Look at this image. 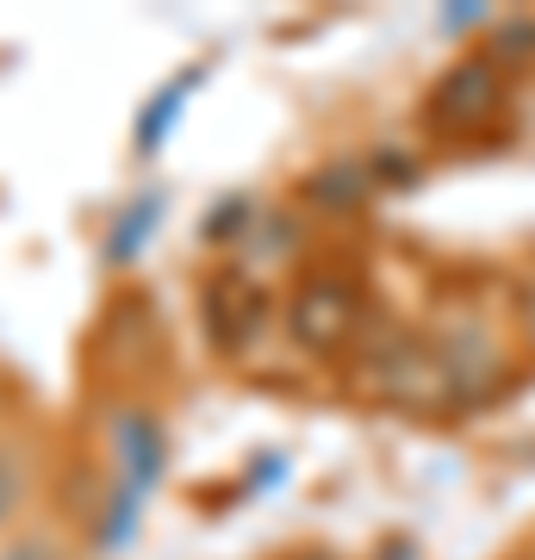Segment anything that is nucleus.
Wrapping results in <instances>:
<instances>
[{"label":"nucleus","instance_id":"nucleus-1","mask_svg":"<svg viewBox=\"0 0 535 560\" xmlns=\"http://www.w3.org/2000/svg\"><path fill=\"white\" fill-rule=\"evenodd\" d=\"M88 430H94V467L113 486L138 492V499H150L162 486V474H168V423L150 399L113 386V393L94 399Z\"/></svg>","mask_w":535,"mask_h":560},{"label":"nucleus","instance_id":"nucleus-2","mask_svg":"<svg viewBox=\"0 0 535 560\" xmlns=\"http://www.w3.org/2000/svg\"><path fill=\"white\" fill-rule=\"evenodd\" d=\"M356 324H361V293L342 275H330V268L305 275L293 287V300H287V337L299 349H312V355L349 349L356 342Z\"/></svg>","mask_w":535,"mask_h":560},{"label":"nucleus","instance_id":"nucleus-3","mask_svg":"<svg viewBox=\"0 0 535 560\" xmlns=\"http://www.w3.org/2000/svg\"><path fill=\"white\" fill-rule=\"evenodd\" d=\"M504 106H511V75H504L492 57H461L455 69L430 88L423 119L437 125V131L467 138V131H479V125H492Z\"/></svg>","mask_w":535,"mask_h":560},{"label":"nucleus","instance_id":"nucleus-4","mask_svg":"<svg viewBox=\"0 0 535 560\" xmlns=\"http://www.w3.org/2000/svg\"><path fill=\"white\" fill-rule=\"evenodd\" d=\"M199 330L212 337L219 355H243L268 330V287L249 268H237V261L219 268L206 280V293H199Z\"/></svg>","mask_w":535,"mask_h":560},{"label":"nucleus","instance_id":"nucleus-5","mask_svg":"<svg viewBox=\"0 0 535 560\" xmlns=\"http://www.w3.org/2000/svg\"><path fill=\"white\" fill-rule=\"evenodd\" d=\"M380 194L368 156H324L312 175L299 180V212L305 219H356L361 206Z\"/></svg>","mask_w":535,"mask_h":560},{"label":"nucleus","instance_id":"nucleus-6","mask_svg":"<svg viewBox=\"0 0 535 560\" xmlns=\"http://www.w3.org/2000/svg\"><path fill=\"white\" fill-rule=\"evenodd\" d=\"M100 337H106V368L125 381V368L143 355H156V342H162V324L156 312H150V300H119V305H106V324H100Z\"/></svg>","mask_w":535,"mask_h":560},{"label":"nucleus","instance_id":"nucleus-7","mask_svg":"<svg viewBox=\"0 0 535 560\" xmlns=\"http://www.w3.org/2000/svg\"><path fill=\"white\" fill-rule=\"evenodd\" d=\"M38 480H44L38 442L25 436V430H7V423H0V529L25 517V504H32V492H38Z\"/></svg>","mask_w":535,"mask_h":560},{"label":"nucleus","instance_id":"nucleus-8","mask_svg":"<svg viewBox=\"0 0 535 560\" xmlns=\"http://www.w3.org/2000/svg\"><path fill=\"white\" fill-rule=\"evenodd\" d=\"M156 224H162V187H143V194H131V200L106 219L100 256L113 261V268H131V261L143 256V243L156 237Z\"/></svg>","mask_w":535,"mask_h":560},{"label":"nucleus","instance_id":"nucleus-9","mask_svg":"<svg viewBox=\"0 0 535 560\" xmlns=\"http://www.w3.org/2000/svg\"><path fill=\"white\" fill-rule=\"evenodd\" d=\"M486 57H492L504 75H511V69H535V13H504V20H492Z\"/></svg>","mask_w":535,"mask_h":560},{"label":"nucleus","instance_id":"nucleus-10","mask_svg":"<svg viewBox=\"0 0 535 560\" xmlns=\"http://www.w3.org/2000/svg\"><path fill=\"white\" fill-rule=\"evenodd\" d=\"M0 560H62V541L50 529H13L0 541Z\"/></svg>","mask_w":535,"mask_h":560},{"label":"nucleus","instance_id":"nucleus-11","mask_svg":"<svg viewBox=\"0 0 535 560\" xmlns=\"http://www.w3.org/2000/svg\"><path fill=\"white\" fill-rule=\"evenodd\" d=\"M187 88H194V75H181L175 88H168V94H162V101H150V113H143V125H138V150H150V138H162V131H168V119H175L181 113V94H187Z\"/></svg>","mask_w":535,"mask_h":560},{"label":"nucleus","instance_id":"nucleus-12","mask_svg":"<svg viewBox=\"0 0 535 560\" xmlns=\"http://www.w3.org/2000/svg\"><path fill=\"white\" fill-rule=\"evenodd\" d=\"M287 560H349V555H337V548H293Z\"/></svg>","mask_w":535,"mask_h":560},{"label":"nucleus","instance_id":"nucleus-13","mask_svg":"<svg viewBox=\"0 0 535 560\" xmlns=\"http://www.w3.org/2000/svg\"><path fill=\"white\" fill-rule=\"evenodd\" d=\"M523 318H530V337H535V287L523 293Z\"/></svg>","mask_w":535,"mask_h":560}]
</instances>
